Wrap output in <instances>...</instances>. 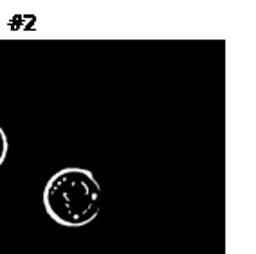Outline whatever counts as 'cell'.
Returning a JSON list of instances; mask_svg holds the SVG:
<instances>
[{
	"mask_svg": "<svg viewBox=\"0 0 256 254\" xmlns=\"http://www.w3.org/2000/svg\"><path fill=\"white\" fill-rule=\"evenodd\" d=\"M42 200L52 222L78 229L88 226L100 214L101 186L90 170L70 166L50 175Z\"/></svg>",
	"mask_w": 256,
	"mask_h": 254,
	"instance_id": "cell-1",
	"label": "cell"
},
{
	"mask_svg": "<svg viewBox=\"0 0 256 254\" xmlns=\"http://www.w3.org/2000/svg\"><path fill=\"white\" fill-rule=\"evenodd\" d=\"M8 154H10V139H8V134L4 132V128L0 124V168L4 166Z\"/></svg>",
	"mask_w": 256,
	"mask_h": 254,
	"instance_id": "cell-2",
	"label": "cell"
}]
</instances>
